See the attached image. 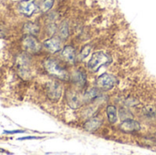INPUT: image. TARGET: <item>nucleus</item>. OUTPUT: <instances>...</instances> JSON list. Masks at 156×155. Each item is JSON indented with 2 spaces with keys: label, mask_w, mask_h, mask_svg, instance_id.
<instances>
[{
  "label": "nucleus",
  "mask_w": 156,
  "mask_h": 155,
  "mask_svg": "<svg viewBox=\"0 0 156 155\" xmlns=\"http://www.w3.org/2000/svg\"><path fill=\"white\" fill-rule=\"evenodd\" d=\"M44 67L47 72L55 78H58L60 79H67L69 78V74L66 71V69H63L56 59H53V58L47 59L45 61Z\"/></svg>",
  "instance_id": "1"
},
{
  "label": "nucleus",
  "mask_w": 156,
  "mask_h": 155,
  "mask_svg": "<svg viewBox=\"0 0 156 155\" xmlns=\"http://www.w3.org/2000/svg\"><path fill=\"white\" fill-rule=\"evenodd\" d=\"M111 61H112V58L110 56H108L103 51H99L92 55V57L90 58L88 63V68L92 71H96L97 69H100V67L107 63H110Z\"/></svg>",
  "instance_id": "2"
},
{
  "label": "nucleus",
  "mask_w": 156,
  "mask_h": 155,
  "mask_svg": "<svg viewBox=\"0 0 156 155\" xmlns=\"http://www.w3.org/2000/svg\"><path fill=\"white\" fill-rule=\"evenodd\" d=\"M117 79L109 73H104L97 79V85L103 90H110L117 84Z\"/></svg>",
  "instance_id": "3"
},
{
  "label": "nucleus",
  "mask_w": 156,
  "mask_h": 155,
  "mask_svg": "<svg viewBox=\"0 0 156 155\" xmlns=\"http://www.w3.org/2000/svg\"><path fill=\"white\" fill-rule=\"evenodd\" d=\"M22 44L24 48L30 53H37L41 49V44L34 37V35L27 34L23 38Z\"/></svg>",
  "instance_id": "4"
},
{
  "label": "nucleus",
  "mask_w": 156,
  "mask_h": 155,
  "mask_svg": "<svg viewBox=\"0 0 156 155\" xmlns=\"http://www.w3.org/2000/svg\"><path fill=\"white\" fill-rule=\"evenodd\" d=\"M19 11L26 16H31L37 10L36 0H22L18 4Z\"/></svg>",
  "instance_id": "5"
},
{
  "label": "nucleus",
  "mask_w": 156,
  "mask_h": 155,
  "mask_svg": "<svg viewBox=\"0 0 156 155\" xmlns=\"http://www.w3.org/2000/svg\"><path fill=\"white\" fill-rule=\"evenodd\" d=\"M47 93H48V96L50 100H58L61 95L60 85L56 81H52V82L48 83V85L47 87Z\"/></svg>",
  "instance_id": "6"
},
{
  "label": "nucleus",
  "mask_w": 156,
  "mask_h": 155,
  "mask_svg": "<svg viewBox=\"0 0 156 155\" xmlns=\"http://www.w3.org/2000/svg\"><path fill=\"white\" fill-rule=\"evenodd\" d=\"M120 129L125 132H133L139 131L141 129V125L138 122H136L134 120L127 119L121 123Z\"/></svg>",
  "instance_id": "7"
},
{
  "label": "nucleus",
  "mask_w": 156,
  "mask_h": 155,
  "mask_svg": "<svg viewBox=\"0 0 156 155\" xmlns=\"http://www.w3.org/2000/svg\"><path fill=\"white\" fill-rule=\"evenodd\" d=\"M44 47L50 52H58L61 48V43L59 39L56 37H52L44 42Z\"/></svg>",
  "instance_id": "8"
},
{
  "label": "nucleus",
  "mask_w": 156,
  "mask_h": 155,
  "mask_svg": "<svg viewBox=\"0 0 156 155\" xmlns=\"http://www.w3.org/2000/svg\"><path fill=\"white\" fill-rule=\"evenodd\" d=\"M61 54H62V57L68 62L73 63L75 61V58H76V51H75V49H74L73 47H71V46H66L63 48Z\"/></svg>",
  "instance_id": "9"
},
{
  "label": "nucleus",
  "mask_w": 156,
  "mask_h": 155,
  "mask_svg": "<svg viewBox=\"0 0 156 155\" xmlns=\"http://www.w3.org/2000/svg\"><path fill=\"white\" fill-rule=\"evenodd\" d=\"M101 122L98 118H92L84 124V129L89 132H93L97 130L101 126Z\"/></svg>",
  "instance_id": "10"
},
{
  "label": "nucleus",
  "mask_w": 156,
  "mask_h": 155,
  "mask_svg": "<svg viewBox=\"0 0 156 155\" xmlns=\"http://www.w3.org/2000/svg\"><path fill=\"white\" fill-rule=\"evenodd\" d=\"M24 31L27 34L35 35V34H37L39 32V26L37 25H36L35 23L29 22V23L25 24V26H24Z\"/></svg>",
  "instance_id": "11"
},
{
  "label": "nucleus",
  "mask_w": 156,
  "mask_h": 155,
  "mask_svg": "<svg viewBox=\"0 0 156 155\" xmlns=\"http://www.w3.org/2000/svg\"><path fill=\"white\" fill-rule=\"evenodd\" d=\"M106 112L108 115V119L111 123H114L117 121V111L116 108L112 105H109L106 109Z\"/></svg>",
  "instance_id": "12"
},
{
  "label": "nucleus",
  "mask_w": 156,
  "mask_h": 155,
  "mask_svg": "<svg viewBox=\"0 0 156 155\" xmlns=\"http://www.w3.org/2000/svg\"><path fill=\"white\" fill-rule=\"evenodd\" d=\"M73 80L74 82L79 85V86H83L86 82V76L84 74V72L82 71H77L75 74H74V77H73Z\"/></svg>",
  "instance_id": "13"
},
{
  "label": "nucleus",
  "mask_w": 156,
  "mask_h": 155,
  "mask_svg": "<svg viewBox=\"0 0 156 155\" xmlns=\"http://www.w3.org/2000/svg\"><path fill=\"white\" fill-rule=\"evenodd\" d=\"M100 96H101V92H100V90H97V89H90V90H89L86 92V94H85L86 100H95V99L99 98Z\"/></svg>",
  "instance_id": "14"
},
{
  "label": "nucleus",
  "mask_w": 156,
  "mask_h": 155,
  "mask_svg": "<svg viewBox=\"0 0 156 155\" xmlns=\"http://www.w3.org/2000/svg\"><path fill=\"white\" fill-rule=\"evenodd\" d=\"M68 102H69V106L71 108H74V109L75 108H78L79 105H80L78 97L75 94H73V93L70 94V95H69V97H68Z\"/></svg>",
  "instance_id": "15"
},
{
  "label": "nucleus",
  "mask_w": 156,
  "mask_h": 155,
  "mask_svg": "<svg viewBox=\"0 0 156 155\" xmlns=\"http://www.w3.org/2000/svg\"><path fill=\"white\" fill-rule=\"evenodd\" d=\"M54 5V0H44L41 4V11L42 12H48L51 9V7Z\"/></svg>",
  "instance_id": "16"
},
{
  "label": "nucleus",
  "mask_w": 156,
  "mask_h": 155,
  "mask_svg": "<svg viewBox=\"0 0 156 155\" xmlns=\"http://www.w3.org/2000/svg\"><path fill=\"white\" fill-rule=\"evenodd\" d=\"M90 49H91V48H90V45H85V46L82 48L81 51H80V58H81V59L86 58L90 55Z\"/></svg>",
  "instance_id": "17"
},
{
  "label": "nucleus",
  "mask_w": 156,
  "mask_h": 155,
  "mask_svg": "<svg viewBox=\"0 0 156 155\" xmlns=\"http://www.w3.org/2000/svg\"><path fill=\"white\" fill-rule=\"evenodd\" d=\"M144 112L148 118H154L156 116V110L154 107H146L144 110Z\"/></svg>",
  "instance_id": "18"
},
{
  "label": "nucleus",
  "mask_w": 156,
  "mask_h": 155,
  "mask_svg": "<svg viewBox=\"0 0 156 155\" xmlns=\"http://www.w3.org/2000/svg\"><path fill=\"white\" fill-rule=\"evenodd\" d=\"M60 36L62 38H66L69 36V29H68V26L66 25H63L60 27Z\"/></svg>",
  "instance_id": "19"
},
{
  "label": "nucleus",
  "mask_w": 156,
  "mask_h": 155,
  "mask_svg": "<svg viewBox=\"0 0 156 155\" xmlns=\"http://www.w3.org/2000/svg\"><path fill=\"white\" fill-rule=\"evenodd\" d=\"M37 139H41L39 137H36V136H28V137H24V138H19V141H24V140H37Z\"/></svg>",
  "instance_id": "20"
},
{
  "label": "nucleus",
  "mask_w": 156,
  "mask_h": 155,
  "mask_svg": "<svg viewBox=\"0 0 156 155\" xmlns=\"http://www.w3.org/2000/svg\"><path fill=\"white\" fill-rule=\"evenodd\" d=\"M22 132H25L24 131H12V132H9V131H5L4 133H6V134H13V133H22Z\"/></svg>",
  "instance_id": "21"
}]
</instances>
